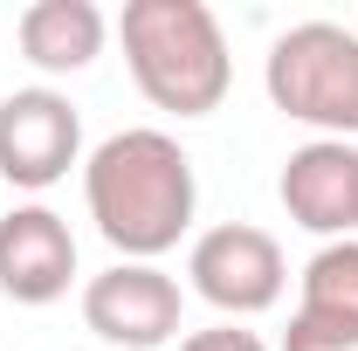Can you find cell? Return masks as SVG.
Wrapping results in <instances>:
<instances>
[{"label": "cell", "mask_w": 358, "mask_h": 351, "mask_svg": "<svg viewBox=\"0 0 358 351\" xmlns=\"http://www.w3.org/2000/svg\"><path fill=\"white\" fill-rule=\"evenodd\" d=\"M83 200L96 234L117 248V262H159L193 227L200 186H193V159L173 131L131 124V131H110L83 159Z\"/></svg>", "instance_id": "1"}, {"label": "cell", "mask_w": 358, "mask_h": 351, "mask_svg": "<svg viewBox=\"0 0 358 351\" xmlns=\"http://www.w3.org/2000/svg\"><path fill=\"white\" fill-rule=\"evenodd\" d=\"M131 83L166 117H207L227 103L234 55L207 0H131L117 14Z\"/></svg>", "instance_id": "2"}, {"label": "cell", "mask_w": 358, "mask_h": 351, "mask_svg": "<svg viewBox=\"0 0 358 351\" xmlns=\"http://www.w3.org/2000/svg\"><path fill=\"white\" fill-rule=\"evenodd\" d=\"M268 103L324 138H358V35L338 21H296L268 42Z\"/></svg>", "instance_id": "3"}, {"label": "cell", "mask_w": 358, "mask_h": 351, "mask_svg": "<svg viewBox=\"0 0 358 351\" xmlns=\"http://www.w3.org/2000/svg\"><path fill=\"white\" fill-rule=\"evenodd\" d=\"M186 275H193V289L221 310L227 324L275 310V303H282V289H289L282 241H275L268 227H248V220H221V227H207V234L193 241V255H186Z\"/></svg>", "instance_id": "4"}, {"label": "cell", "mask_w": 358, "mask_h": 351, "mask_svg": "<svg viewBox=\"0 0 358 351\" xmlns=\"http://www.w3.org/2000/svg\"><path fill=\"white\" fill-rule=\"evenodd\" d=\"M83 159V117L62 89H7L0 96V179L21 193L62 186L69 166Z\"/></svg>", "instance_id": "5"}, {"label": "cell", "mask_w": 358, "mask_h": 351, "mask_svg": "<svg viewBox=\"0 0 358 351\" xmlns=\"http://www.w3.org/2000/svg\"><path fill=\"white\" fill-rule=\"evenodd\" d=\"M179 282L159 262H110L83 282V324L117 351H159L179 338Z\"/></svg>", "instance_id": "6"}, {"label": "cell", "mask_w": 358, "mask_h": 351, "mask_svg": "<svg viewBox=\"0 0 358 351\" xmlns=\"http://www.w3.org/2000/svg\"><path fill=\"white\" fill-rule=\"evenodd\" d=\"M76 282V234L55 207H14L0 214V296L7 303H62Z\"/></svg>", "instance_id": "7"}, {"label": "cell", "mask_w": 358, "mask_h": 351, "mask_svg": "<svg viewBox=\"0 0 358 351\" xmlns=\"http://www.w3.org/2000/svg\"><path fill=\"white\" fill-rule=\"evenodd\" d=\"M282 214L310 227L324 241H352L358 234V145L345 138H310L282 159Z\"/></svg>", "instance_id": "8"}, {"label": "cell", "mask_w": 358, "mask_h": 351, "mask_svg": "<svg viewBox=\"0 0 358 351\" xmlns=\"http://www.w3.org/2000/svg\"><path fill=\"white\" fill-rule=\"evenodd\" d=\"M282 351H358V234L324 241L303 262V289H296Z\"/></svg>", "instance_id": "9"}, {"label": "cell", "mask_w": 358, "mask_h": 351, "mask_svg": "<svg viewBox=\"0 0 358 351\" xmlns=\"http://www.w3.org/2000/svg\"><path fill=\"white\" fill-rule=\"evenodd\" d=\"M14 35H21V55L42 76H76V69H90L103 55L110 21H103L96 0H28L21 21H14Z\"/></svg>", "instance_id": "10"}, {"label": "cell", "mask_w": 358, "mask_h": 351, "mask_svg": "<svg viewBox=\"0 0 358 351\" xmlns=\"http://www.w3.org/2000/svg\"><path fill=\"white\" fill-rule=\"evenodd\" d=\"M179 351H268L255 331H241V324H207V331H186Z\"/></svg>", "instance_id": "11"}]
</instances>
